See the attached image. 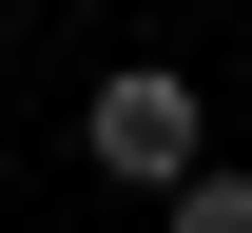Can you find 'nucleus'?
<instances>
[{"instance_id": "obj_1", "label": "nucleus", "mask_w": 252, "mask_h": 233, "mask_svg": "<svg viewBox=\"0 0 252 233\" xmlns=\"http://www.w3.org/2000/svg\"><path fill=\"white\" fill-rule=\"evenodd\" d=\"M78 156L117 175V195H156V214H175L194 175H214V98H194L175 59H117V78L78 98Z\"/></svg>"}, {"instance_id": "obj_2", "label": "nucleus", "mask_w": 252, "mask_h": 233, "mask_svg": "<svg viewBox=\"0 0 252 233\" xmlns=\"http://www.w3.org/2000/svg\"><path fill=\"white\" fill-rule=\"evenodd\" d=\"M156 233H252V175H233V156H214V175H194V195H175V214H156Z\"/></svg>"}]
</instances>
